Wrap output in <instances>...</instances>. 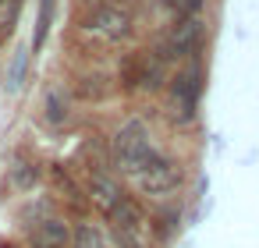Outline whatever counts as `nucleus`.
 <instances>
[{"instance_id":"9","label":"nucleus","mask_w":259,"mask_h":248,"mask_svg":"<svg viewBox=\"0 0 259 248\" xmlns=\"http://www.w3.org/2000/svg\"><path fill=\"white\" fill-rule=\"evenodd\" d=\"M50 18H54V0H43V8H39V25H36V36H32V46H39V43L47 39Z\"/></svg>"},{"instance_id":"3","label":"nucleus","mask_w":259,"mask_h":248,"mask_svg":"<svg viewBox=\"0 0 259 248\" xmlns=\"http://www.w3.org/2000/svg\"><path fill=\"white\" fill-rule=\"evenodd\" d=\"M199 92H202V71H199V64H188V71H181L174 78V89H170V114H174V121L188 124L195 117Z\"/></svg>"},{"instance_id":"11","label":"nucleus","mask_w":259,"mask_h":248,"mask_svg":"<svg viewBox=\"0 0 259 248\" xmlns=\"http://www.w3.org/2000/svg\"><path fill=\"white\" fill-rule=\"evenodd\" d=\"M36 177H39V170H36L32 163H18V167H15V184H18V188L36 184Z\"/></svg>"},{"instance_id":"10","label":"nucleus","mask_w":259,"mask_h":248,"mask_svg":"<svg viewBox=\"0 0 259 248\" xmlns=\"http://www.w3.org/2000/svg\"><path fill=\"white\" fill-rule=\"evenodd\" d=\"M75 248H103V237H100L89 223H82L78 234H75Z\"/></svg>"},{"instance_id":"7","label":"nucleus","mask_w":259,"mask_h":248,"mask_svg":"<svg viewBox=\"0 0 259 248\" xmlns=\"http://www.w3.org/2000/svg\"><path fill=\"white\" fill-rule=\"evenodd\" d=\"M89 199H93L103 213H110V209H114V202L121 199V188H117V181H114V177H107V174H93Z\"/></svg>"},{"instance_id":"8","label":"nucleus","mask_w":259,"mask_h":248,"mask_svg":"<svg viewBox=\"0 0 259 248\" xmlns=\"http://www.w3.org/2000/svg\"><path fill=\"white\" fill-rule=\"evenodd\" d=\"M43 107H47V124L50 128H61L64 121H68V100H64V92L61 89H50L47 92V100H43Z\"/></svg>"},{"instance_id":"5","label":"nucleus","mask_w":259,"mask_h":248,"mask_svg":"<svg viewBox=\"0 0 259 248\" xmlns=\"http://www.w3.org/2000/svg\"><path fill=\"white\" fill-rule=\"evenodd\" d=\"M199 18H178L174 29L167 32L163 46H160V61H170V57H192L199 50Z\"/></svg>"},{"instance_id":"4","label":"nucleus","mask_w":259,"mask_h":248,"mask_svg":"<svg viewBox=\"0 0 259 248\" xmlns=\"http://www.w3.org/2000/svg\"><path fill=\"white\" fill-rule=\"evenodd\" d=\"M132 181H135V188H139L142 195H170V191L181 184V170H178V167L160 153V156H156V160H149V163H146Z\"/></svg>"},{"instance_id":"2","label":"nucleus","mask_w":259,"mask_h":248,"mask_svg":"<svg viewBox=\"0 0 259 248\" xmlns=\"http://www.w3.org/2000/svg\"><path fill=\"white\" fill-rule=\"evenodd\" d=\"M82 29L96 39H107V43L128 39L132 36V11L114 4V0H96L89 8V15L82 18Z\"/></svg>"},{"instance_id":"6","label":"nucleus","mask_w":259,"mask_h":248,"mask_svg":"<svg viewBox=\"0 0 259 248\" xmlns=\"http://www.w3.org/2000/svg\"><path fill=\"white\" fill-rule=\"evenodd\" d=\"M68 241H71V230H68V223L57 220V216H47V220L36 223V230H32V248H64Z\"/></svg>"},{"instance_id":"12","label":"nucleus","mask_w":259,"mask_h":248,"mask_svg":"<svg viewBox=\"0 0 259 248\" xmlns=\"http://www.w3.org/2000/svg\"><path fill=\"white\" fill-rule=\"evenodd\" d=\"M22 71H25V54H18V57H15V71H11V85H18V82H22Z\"/></svg>"},{"instance_id":"1","label":"nucleus","mask_w":259,"mask_h":248,"mask_svg":"<svg viewBox=\"0 0 259 248\" xmlns=\"http://www.w3.org/2000/svg\"><path fill=\"white\" fill-rule=\"evenodd\" d=\"M160 149L153 145V135H149V124L142 117H132L117 135H114V163L121 174L135 177L149 160H156Z\"/></svg>"}]
</instances>
